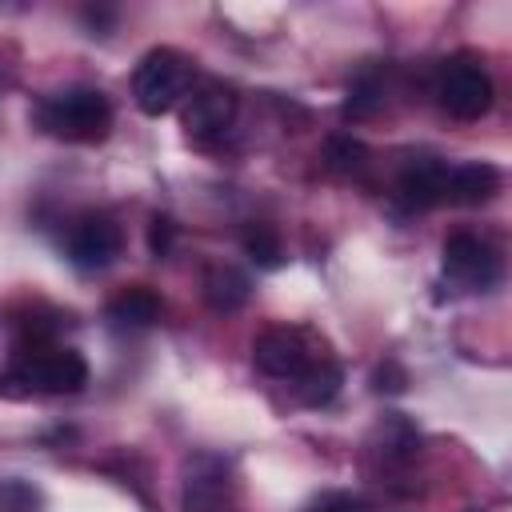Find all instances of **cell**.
Segmentation results:
<instances>
[{
  "mask_svg": "<svg viewBox=\"0 0 512 512\" xmlns=\"http://www.w3.org/2000/svg\"><path fill=\"white\" fill-rule=\"evenodd\" d=\"M36 124L56 136V140H72V144H92V140H104L108 128H112V104L100 88H64V92H52L36 104Z\"/></svg>",
  "mask_w": 512,
  "mask_h": 512,
  "instance_id": "obj_1",
  "label": "cell"
},
{
  "mask_svg": "<svg viewBox=\"0 0 512 512\" xmlns=\"http://www.w3.org/2000/svg\"><path fill=\"white\" fill-rule=\"evenodd\" d=\"M192 92V60L176 48H152L132 72V100L144 116L172 112Z\"/></svg>",
  "mask_w": 512,
  "mask_h": 512,
  "instance_id": "obj_2",
  "label": "cell"
},
{
  "mask_svg": "<svg viewBox=\"0 0 512 512\" xmlns=\"http://www.w3.org/2000/svg\"><path fill=\"white\" fill-rule=\"evenodd\" d=\"M0 384H24V392H80L88 384V364L72 348H52V344H32L16 356L12 372Z\"/></svg>",
  "mask_w": 512,
  "mask_h": 512,
  "instance_id": "obj_3",
  "label": "cell"
},
{
  "mask_svg": "<svg viewBox=\"0 0 512 512\" xmlns=\"http://www.w3.org/2000/svg\"><path fill=\"white\" fill-rule=\"evenodd\" d=\"M252 360L264 376L272 380H304L320 360L324 352H316L312 336L304 328H268L256 344H252Z\"/></svg>",
  "mask_w": 512,
  "mask_h": 512,
  "instance_id": "obj_4",
  "label": "cell"
},
{
  "mask_svg": "<svg viewBox=\"0 0 512 512\" xmlns=\"http://www.w3.org/2000/svg\"><path fill=\"white\" fill-rule=\"evenodd\" d=\"M180 504L184 512H236V480L228 460L212 452L192 456L180 476Z\"/></svg>",
  "mask_w": 512,
  "mask_h": 512,
  "instance_id": "obj_5",
  "label": "cell"
},
{
  "mask_svg": "<svg viewBox=\"0 0 512 512\" xmlns=\"http://www.w3.org/2000/svg\"><path fill=\"white\" fill-rule=\"evenodd\" d=\"M436 100L456 120H480L492 108V80L476 60H448L436 76Z\"/></svg>",
  "mask_w": 512,
  "mask_h": 512,
  "instance_id": "obj_6",
  "label": "cell"
},
{
  "mask_svg": "<svg viewBox=\"0 0 512 512\" xmlns=\"http://www.w3.org/2000/svg\"><path fill=\"white\" fill-rule=\"evenodd\" d=\"M444 272L464 288H492L500 280V260L480 236L452 232L444 240Z\"/></svg>",
  "mask_w": 512,
  "mask_h": 512,
  "instance_id": "obj_7",
  "label": "cell"
},
{
  "mask_svg": "<svg viewBox=\"0 0 512 512\" xmlns=\"http://www.w3.org/2000/svg\"><path fill=\"white\" fill-rule=\"evenodd\" d=\"M116 256H120V228L108 216L88 212V216H80L72 224V232H68V260L80 272H100Z\"/></svg>",
  "mask_w": 512,
  "mask_h": 512,
  "instance_id": "obj_8",
  "label": "cell"
},
{
  "mask_svg": "<svg viewBox=\"0 0 512 512\" xmlns=\"http://www.w3.org/2000/svg\"><path fill=\"white\" fill-rule=\"evenodd\" d=\"M236 116V96L224 84H204L196 92H188V108H184V128L196 140H212L224 136V128Z\"/></svg>",
  "mask_w": 512,
  "mask_h": 512,
  "instance_id": "obj_9",
  "label": "cell"
},
{
  "mask_svg": "<svg viewBox=\"0 0 512 512\" xmlns=\"http://www.w3.org/2000/svg\"><path fill=\"white\" fill-rule=\"evenodd\" d=\"M448 168L444 160L436 156H412L396 180V192L408 208H432L444 200V184H448Z\"/></svg>",
  "mask_w": 512,
  "mask_h": 512,
  "instance_id": "obj_10",
  "label": "cell"
},
{
  "mask_svg": "<svg viewBox=\"0 0 512 512\" xmlns=\"http://www.w3.org/2000/svg\"><path fill=\"white\" fill-rule=\"evenodd\" d=\"M500 192V172L492 164H452L448 168V184H444V200L452 204H464V208H476V204H488L492 196Z\"/></svg>",
  "mask_w": 512,
  "mask_h": 512,
  "instance_id": "obj_11",
  "label": "cell"
},
{
  "mask_svg": "<svg viewBox=\"0 0 512 512\" xmlns=\"http://www.w3.org/2000/svg\"><path fill=\"white\" fill-rule=\"evenodd\" d=\"M156 316H160V296L144 284L124 288L120 296L108 300V320L116 328H148V324H156Z\"/></svg>",
  "mask_w": 512,
  "mask_h": 512,
  "instance_id": "obj_12",
  "label": "cell"
},
{
  "mask_svg": "<svg viewBox=\"0 0 512 512\" xmlns=\"http://www.w3.org/2000/svg\"><path fill=\"white\" fill-rule=\"evenodd\" d=\"M204 296L216 312H236L244 300H248V276L236 272L232 264H220L204 276Z\"/></svg>",
  "mask_w": 512,
  "mask_h": 512,
  "instance_id": "obj_13",
  "label": "cell"
},
{
  "mask_svg": "<svg viewBox=\"0 0 512 512\" xmlns=\"http://www.w3.org/2000/svg\"><path fill=\"white\" fill-rule=\"evenodd\" d=\"M340 364H332L328 356L300 380V396H304V404H312V408H320V404H328L336 392H340Z\"/></svg>",
  "mask_w": 512,
  "mask_h": 512,
  "instance_id": "obj_14",
  "label": "cell"
},
{
  "mask_svg": "<svg viewBox=\"0 0 512 512\" xmlns=\"http://www.w3.org/2000/svg\"><path fill=\"white\" fill-rule=\"evenodd\" d=\"M324 160H328L332 172L352 176V172H364V164H368V148H364L360 140H352V136H332V140L324 144Z\"/></svg>",
  "mask_w": 512,
  "mask_h": 512,
  "instance_id": "obj_15",
  "label": "cell"
},
{
  "mask_svg": "<svg viewBox=\"0 0 512 512\" xmlns=\"http://www.w3.org/2000/svg\"><path fill=\"white\" fill-rule=\"evenodd\" d=\"M244 252L252 256V264H260V268H276L280 264V236H276V228H268V224H252L248 232H244Z\"/></svg>",
  "mask_w": 512,
  "mask_h": 512,
  "instance_id": "obj_16",
  "label": "cell"
},
{
  "mask_svg": "<svg viewBox=\"0 0 512 512\" xmlns=\"http://www.w3.org/2000/svg\"><path fill=\"white\" fill-rule=\"evenodd\" d=\"M40 508H44V496L36 484H28L20 476L0 480V512H40Z\"/></svg>",
  "mask_w": 512,
  "mask_h": 512,
  "instance_id": "obj_17",
  "label": "cell"
},
{
  "mask_svg": "<svg viewBox=\"0 0 512 512\" xmlns=\"http://www.w3.org/2000/svg\"><path fill=\"white\" fill-rule=\"evenodd\" d=\"M376 104H380V88L372 84V80H360L352 92H348V104H344V116H352V120H360V116H368V112H376Z\"/></svg>",
  "mask_w": 512,
  "mask_h": 512,
  "instance_id": "obj_18",
  "label": "cell"
},
{
  "mask_svg": "<svg viewBox=\"0 0 512 512\" xmlns=\"http://www.w3.org/2000/svg\"><path fill=\"white\" fill-rule=\"evenodd\" d=\"M172 236H176V224H172L168 216H152V224H148V248H152V256H156V260H160V256H168Z\"/></svg>",
  "mask_w": 512,
  "mask_h": 512,
  "instance_id": "obj_19",
  "label": "cell"
},
{
  "mask_svg": "<svg viewBox=\"0 0 512 512\" xmlns=\"http://www.w3.org/2000/svg\"><path fill=\"white\" fill-rule=\"evenodd\" d=\"M304 512H356V500L348 492H324L320 500H312Z\"/></svg>",
  "mask_w": 512,
  "mask_h": 512,
  "instance_id": "obj_20",
  "label": "cell"
},
{
  "mask_svg": "<svg viewBox=\"0 0 512 512\" xmlns=\"http://www.w3.org/2000/svg\"><path fill=\"white\" fill-rule=\"evenodd\" d=\"M468 512H476V508H468Z\"/></svg>",
  "mask_w": 512,
  "mask_h": 512,
  "instance_id": "obj_21",
  "label": "cell"
}]
</instances>
